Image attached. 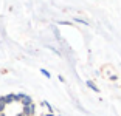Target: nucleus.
<instances>
[{
  "instance_id": "obj_1",
  "label": "nucleus",
  "mask_w": 121,
  "mask_h": 116,
  "mask_svg": "<svg viewBox=\"0 0 121 116\" xmlns=\"http://www.w3.org/2000/svg\"><path fill=\"white\" fill-rule=\"evenodd\" d=\"M22 112L25 116H33L36 113V105L34 104H30V105H22Z\"/></svg>"
},
{
  "instance_id": "obj_2",
  "label": "nucleus",
  "mask_w": 121,
  "mask_h": 116,
  "mask_svg": "<svg viewBox=\"0 0 121 116\" xmlns=\"http://www.w3.org/2000/svg\"><path fill=\"white\" fill-rule=\"evenodd\" d=\"M87 85H89V87L92 88V90H95V91H98V88H96L95 85H93V82H87Z\"/></svg>"
},
{
  "instance_id": "obj_3",
  "label": "nucleus",
  "mask_w": 121,
  "mask_h": 116,
  "mask_svg": "<svg viewBox=\"0 0 121 116\" xmlns=\"http://www.w3.org/2000/svg\"><path fill=\"white\" fill-rule=\"evenodd\" d=\"M42 116H53V115H42Z\"/></svg>"
}]
</instances>
